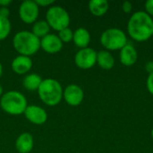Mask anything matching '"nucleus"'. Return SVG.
Segmentation results:
<instances>
[{
  "label": "nucleus",
  "mask_w": 153,
  "mask_h": 153,
  "mask_svg": "<svg viewBox=\"0 0 153 153\" xmlns=\"http://www.w3.org/2000/svg\"><path fill=\"white\" fill-rule=\"evenodd\" d=\"M13 46L21 56H30L40 48V39L31 31H18L13 39Z\"/></svg>",
  "instance_id": "3"
},
{
  "label": "nucleus",
  "mask_w": 153,
  "mask_h": 153,
  "mask_svg": "<svg viewBox=\"0 0 153 153\" xmlns=\"http://www.w3.org/2000/svg\"><path fill=\"white\" fill-rule=\"evenodd\" d=\"M97 64L104 70H110L115 65V59L108 50H101L97 53Z\"/></svg>",
  "instance_id": "16"
},
{
  "label": "nucleus",
  "mask_w": 153,
  "mask_h": 153,
  "mask_svg": "<svg viewBox=\"0 0 153 153\" xmlns=\"http://www.w3.org/2000/svg\"><path fill=\"white\" fill-rule=\"evenodd\" d=\"M152 139H153V128H152Z\"/></svg>",
  "instance_id": "31"
},
{
  "label": "nucleus",
  "mask_w": 153,
  "mask_h": 153,
  "mask_svg": "<svg viewBox=\"0 0 153 153\" xmlns=\"http://www.w3.org/2000/svg\"><path fill=\"white\" fill-rule=\"evenodd\" d=\"M145 10L150 16H153V0H148L145 3Z\"/></svg>",
  "instance_id": "25"
},
{
  "label": "nucleus",
  "mask_w": 153,
  "mask_h": 153,
  "mask_svg": "<svg viewBox=\"0 0 153 153\" xmlns=\"http://www.w3.org/2000/svg\"><path fill=\"white\" fill-rule=\"evenodd\" d=\"M73 41L76 47L80 49L88 48L91 42V34L85 28L80 27L74 31V38Z\"/></svg>",
  "instance_id": "15"
},
{
  "label": "nucleus",
  "mask_w": 153,
  "mask_h": 153,
  "mask_svg": "<svg viewBox=\"0 0 153 153\" xmlns=\"http://www.w3.org/2000/svg\"><path fill=\"white\" fill-rule=\"evenodd\" d=\"M152 36H153V34H152Z\"/></svg>",
  "instance_id": "32"
},
{
  "label": "nucleus",
  "mask_w": 153,
  "mask_h": 153,
  "mask_svg": "<svg viewBox=\"0 0 153 153\" xmlns=\"http://www.w3.org/2000/svg\"><path fill=\"white\" fill-rule=\"evenodd\" d=\"M50 31V27L46 20H39L36 21L32 25V30L31 32L38 37L39 39L44 38L45 36L48 35Z\"/></svg>",
  "instance_id": "19"
},
{
  "label": "nucleus",
  "mask_w": 153,
  "mask_h": 153,
  "mask_svg": "<svg viewBox=\"0 0 153 153\" xmlns=\"http://www.w3.org/2000/svg\"><path fill=\"white\" fill-rule=\"evenodd\" d=\"M34 1H35V3L38 4L39 7V6H43V7L48 6V5H51L52 4L55 3L54 0H34Z\"/></svg>",
  "instance_id": "24"
},
{
  "label": "nucleus",
  "mask_w": 153,
  "mask_h": 153,
  "mask_svg": "<svg viewBox=\"0 0 153 153\" xmlns=\"http://www.w3.org/2000/svg\"><path fill=\"white\" fill-rule=\"evenodd\" d=\"M58 38L60 39V40L64 43H69L73 40L74 38V31L68 27L65 29L61 30L60 31H58Z\"/></svg>",
  "instance_id": "21"
},
{
  "label": "nucleus",
  "mask_w": 153,
  "mask_h": 153,
  "mask_svg": "<svg viewBox=\"0 0 153 153\" xmlns=\"http://www.w3.org/2000/svg\"><path fill=\"white\" fill-rule=\"evenodd\" d=\"M100 43L108 50H121L127 44V38L122 30L110 28L101 34Z\"/></svg>",
  "instance_id": "5"
},
{
  "label": "nucleus",
  "mask_w": 153,
  "mask_h": 153,
  "mask_svg": "<svg viewBox=\"0 0 153 153\" xmlns=\"http://www.w3.org/2000/svg\"><path fill=\"white\" fill-rule=\"evenodd\" d=\"M64 89L59 82L53 78L43 79L38 94L40 100L47 106L54 107L61 102L63 100Z\"/></svg>",
  "instance_id": "2"
},
{
  "label": "nucleus",
  "mask_w": 153,
  "mask_h": 153,
  "mask_svg": "<svg viewBox=\"0 0 153 153\" xmlns=\"http://www.w3.org/2000/svg\"><path fill=\"white\" fill-rule=\"evenodd\" d=\"M137 51L131 44H126L120 50V62L126 66H132L137 61Z\"/></svg>",
  "instance_id": "14"
},
{
  "label": "nucleus",
  "mask_w": 153,
  "mask_h": 153,
  "mask_svg": "<svg viewBox=\"0 0 153 153\" xmlns=\"http://www.w3.org/2000/svg\"><path fill=\"white\" fill-rule=\"evenodd\" d=\"M63 48V42L57 35L49 33L40 39V48L48 54L58 53Z\"/></svg>",
  "instance_id": "11"
},
{
  "label": "nucleus",
  "mask_w": 153,
  "mask_h": 153,
  "mask_svg": "<svg viewBox=\"0 0 153 153\" xmlns=\"http://www.w3.org/2000/svg\"><path fill=\"white\" fill-rule=\"evenodd\" d=\"M42 81L43 79L40 75L37 74H29L23 78L22 85L27 91H38Z\"/></svg>",
  "instance_id": "18"
},
{
  "label": "nucleus",
  "mask_w": 153,
  "mask_h": 153,
  "mask_svg": "<svg viewBox=\"0 0 153 153\" xmlns=\"http://www.w3.org/2000/svg\"><path fill=\"white\" fill-rule=\"evenodd\" d=\"M46 21L50 29L60 31L68 28L70 24V15L67 11L60 5L50 6L46 13Z\"/></svg>",
  "instance_id": "6"
},
{
  "label": "nucleus",
  "mask_w": 153,
  "mask_h": 153,
  "mask_svg": "<svg viewBox=\"0 0 153 153\" xmlns=\"http://www.w3.org/2000/svg\"><path fill=\"white\" fill-rule=\"evenodd\" d=\"M9 13H10V11H9L8 7H0V16L8 18Z\"/></svg>",
  "instance_id": "26"
},
{
  "label": "nucleus",
  "mask_w": 153,
  "mask_h": 153,
  "mask_svg": "<svg viewBox=\"0 0 153 153\" xmlns=\"http://www.w3.org/2000/svg\"><path fill=\"white\" fill-rule=\"evenodd\" d=\"M4 94V90H3V87H2V85L0 84V98L2 97V95Z\"/></svg>",
  "instance_id": "29"
},
{
  "label": "nucleus",
  "mask_w": 153,
  "mask_h": 153,
  "mask_svg": "<svg viewBox=\"0 0 153 153\" xmlns=\"http://www.w3.org/2000/svg\"><path fill=\"white\" fill-rule=\"evenodd\" d=\"M128 34L136 41H145L153 34V20L146 12L134 13L127 24Z\"/></svg>",
  "instance_id": "1"
},
{
  "label": "nucleus",
  "mask_w": 153,
  "mask_h": 153,
  "mask_svg": "<svg viewBox=\"0 0 153 153\" xmlns=\"http://www.w3.org/2000/svg\"><path fill=\"white\" fill-rule=\"evenodd\" d=\"M147 89L149 92L153 95V73L150 74L147 79Z\"/></svg>",
  "instance_id": "23"
},
{
  "label": "nucleus",
  "mask_w": 153,
  "mask_h": 153,
  "mask_svg": "<svg viewBox=\"0 0 153 153\" xmlns=\"http://www.w3.org/2000/svg\"><path fill=\"white\" fill-rule=\"evenodd\" d=\"M2 74H3V65L0 62V77L2 76Z\"/></svg>",
  "instance_id": "30"
},
{
  "label": "nucleus",
  "mask_w": 153,
  "mask_h": 153,
  "mask_svg": "<svg viewBox=\"0 0 153 153\" xmlns=\"http://www.w3.org/2000/svg\"><path fill=\"white\" fill-rule=\"evenodd\" d=\"M63 99L69 106L77 107L82 102L84 99V92L79 85L69 84L64 90Z\"/></svg>",
  "instance_id": "9"
},
{
  "label": "nucleus",
  "mask_w": 153,
  "mask_h": 153,
  "mask_svg": "<svg viewBox=\"0 0 153 153\" xmlns=\"http://www.w3.org/2000/svg\"><path fill=\"white\" fill-rule=\"evenodd\" d=\"M0 107L8 115L19 116L24 113L28 102L25 96L20 91H9L0 98Z\"/></svg>",
  "instance_id": "4"
},
{
  "label": "nucleus",
  "mask_w": 153,
  "mask_h": 153,
  "mask_svg": "<svg viewBox=\"0 0 153 153\" xmlns=\"http://www.w3.org/2000/svg\"><path fill=\"white\" fill-rule=\"evenodd\" d=\"M89 10L94 16H103L108 10V2L107 0H91Z\"/></svg>",
  "instance_id": "17"
},
{
  "label": "nucleus",
  "mask_w": 153,
  "mask_h": 153,
  "mask_svg": "<svg viewBox=\"0 0 153 153\" xmlns=\"http://www.w3.org/2000/svg\"><path fill=\"white\" fill-rule=\"evenodd\" d=\"M34 147V139L30 133L21 134L15 141V148L19 153H30Z\"/></svg>",
  "instance_id": "13"
},
{
  "label": "nucleus",
  "mask_w": 153,
  "mask_h": 153,
  "mask_svg": "<svg viewBox=\"0 0 153 153\" xmlns=\"http://www.w3.org/2000/svg\"><path fill=\"white\" fill-rule=\"evenodd\" d=\"M23 115L29 122L36 126H41L48 120L46 110L37 105H28Z\"/></svg>",
  "instance_id": "10"
},
{
  "label": "nucleus",
  "mask_w": 153,
  "mask_h": 153,
  "mask_svg": "<svg viewBox=\"0 0 153 153\" xmlns=\"http://www.w3.org/2000/svg\"><path fill=\"white\" fill-rule=\"evenodd\" d=\"M145 68H146V70H147V72H148L149 74H152V73H153V62L152 61H151V62H148V63L146 64V66H145Z\"/></svg>",
  "instance_id": "27"
},
{
  "label": "nucleus",
  "mask_w": 153,
  "mask_h": 153,
  "mask_svg": "<svg viewBox=\"0 0 153 153\" xmlns=\"http://www.w3.org/2000/svg\"><path fill=\"white\" fill-rule=\"evenodd\" d=\"M74 63L81 69H90L97 63V52L89 47L82 48L75 54Z\"/></svg>",
  "instance_id": "8"
},
{
  "label": "nucleus",
  "mask_w": 153,
  "mask_h": 153,
  "mask_svg": "<svg viewBox=\"0 0 153 153\" xmlns=\"http://www.w3.org/2000/svg\"><path fill=\"white\" fill-rule=\"evenodd\" d=\"M10 4H12V0H0L1 7H8Z\"/></svg>",
  "instance_id": "28"
},
{
  "label": "nucleus",
  "mask_w": 153,
  "mask_h": 153,
  "mask_svg": "<svg viewBox=\"0 0 153 153\" xmlns=\"http://www.w3.org/2000/svg\"><path fill=\"white\" fill-rule=\"evenodd\" d=\"M12 25L10 20L6 17L0 16V41L5 39L11 32Z\"/></svg>",
  "instance_id": "20"
},
{
  "label": "nucleus",
  "mask_w": 153,
  "mask_h": 153,
  "mask_svg": "<svg viewBox=\"0 0 153 153\" xmlns=\"http://www.w3.org/2000/svg\"><path fill=\"white\" fill-rule=\"evenodd\" d=\"M32 65L33 63L30 56L19 55L13 59L11 63V68L14 74L22 75V74H26L30 71Z\"/></svg>",
  "instance_id": "12"
},
{
  "label": "nucleus",
  "mask_w": 153,
  "mask_h": 153,
  "mask_svg": "<svg viewBox=\"0 0 153 153\" xmlns=\"http://www.w3.org/2000/svg\"><path fill=\"white\" fill-rule=\"evenodd\" d=\"M20 19L26 24L34 23L39 13V7L33 0H25L23 1L18 10Z\"/></svg>",
  "instance_id": "7"
},
{
  "label": "nucleus",
  "mask_w": 153,
  "mask_h": 153,
  "mask_svg": "<svg viewBox=\"0 0 153 153\" xmlns=\"http://www.w3.org/2000/svg\"><path fill=\"white\" fill-rule=\"evenodd\" d=\"M123 12L126 13H130L133 10V4L130 1H125L122 4Z\"/></svg>",
  "instance_id": "22"
}]
</instances>
